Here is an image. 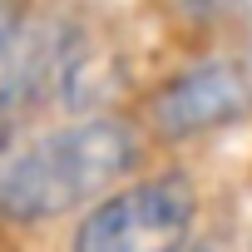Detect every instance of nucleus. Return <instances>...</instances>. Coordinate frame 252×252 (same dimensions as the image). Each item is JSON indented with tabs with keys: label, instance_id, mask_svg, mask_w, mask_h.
I'll return each instance as SVG.
<instances>
[{
	"label": "nucleus",
	"instance_id": "nucleus-4",
	"mask_svg": "<svg viewBox=\"0 0 252 252\" xmlns=\"http://www.w3.org/2000/svg\"><path fill=\"white\" fill-rule=\"evenodd\" d=\"M168 5H173L178 20H188V25H227V20L242 15L247 0H168Z\"/></svg>",
	"mask_w": 252,
	"mask_h": 252
},
{
	"label": "nucleus",
	"instance_id": "nucleus-3",
	"mask_svg": "<svg viewBox=\"0 0 252 252\" xmlns=\"http://www.w3.org/2000/svg\"><path fill=\"white\" fill-rule=\"evenodd\" d=\"M149 129L168 144H193L252 119V45L213 50L178 64L149 94Z\"/></svg>",
	"mask_w": 252,
	"mask_h": 252
},
{
	"label": "nucleus",
	"instance_id": "nucleus-5",
	"mask_svg": "<svg viewBox=\"0 0 252 252\" xmlns=\"http://www.w3.org/2000/svg\"><path fill=\"white\" fill-rule=\"evenodd\" d=\"M173 252H252V237H247V232H232V227H227V232H222V227H213V232H198V227H193Z\"/></svg>",
	"mask_w": 252,
	"mask_h": 252
},
{
	"label": "nucleus",
	"instance_id": "nucleus-2",
	"mask_svg": "<svg viewBox=\"0 0 252 252\" xmlns=\"http://www.w3.org/2000/svg\"><path fill=\"white\" fill-rule=\"evenodd\" d=\"M198 227V188L183 168L134 173L79 208L64 252H173Z\"/></svg>",
	"mask_w": 252,
	"mask_h": 252
},
{
	"label": "nucleus",
	"instance_id": "nucleus-6",
	"mask_svg": "<svg viewBox=\"0 0 252 252\" xmlns=\"http://www.w3.org/2000/svg\"><path fill=\"white\" fill-rule=\"evenodd\" d=\"M20 25H25V5L20 0H0V60H5V50L15 45Z\"/></svg>",
	"mask_w": 252,
	"mask_h": 252
},
{
	"label": "nucleus",
	"instance_id": "nucleus-1",
	"mask_svg": "<svg viewBox=\"0 0 252 252\" xmlns=\"http://www.w3.org/2000/svg\"><path fill=\"white\" fill-rule=\"evenodd\" d=\"M149 134L129 114L79 109L0 149V222H60L144 168Z\"/></svg>",
	"mask_w": 252,
	"mask_h": 252
}]
</instances>
